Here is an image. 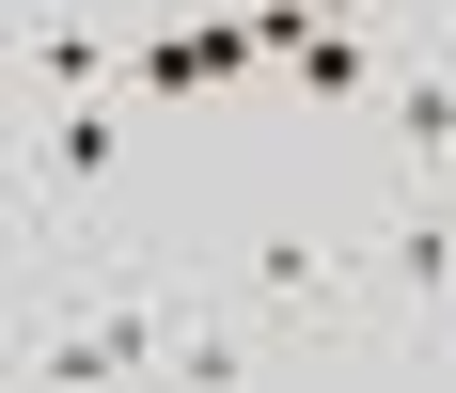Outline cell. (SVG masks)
I'll return each mask as SVG.
<instances>
[{
	"label": "cell",
	"mask_w": 456,
	"mask_h": 393,
	"mask_svg": "<svg viewBox=\"0 0 456 393\" xmlns=\"http://www.w3.org/2000/svg\"><path fill=\"white\" fill-rule=\"evenodd\" d=\"M394 127H410L425 158H456V79H410V94H394Z\"/></svg>",
	"instance_id": "52a82bcc"
},
{
	"label": "cell",
	"mask_w": 456,
	"mask_h": 393,
	"mask_svg": "<svg viewBox=\"0 0 456 393\" xmlns=\"http://www.w3.org/2000/svg\"><path fill=\"white\" fill-rule=\"evenodd\" d=\"M394 283L441 299V283H456V220H394Z\"/></svg>",
	"instance_id": "5b68a950"
},
{
	"label": "cell",
	"mask_w": 456,
	"mask_h": 393,
	"mask_svg": "<svg viewBox=\"0 0 456 393\" xmlns=\"http://www.w3.org/2000/svg\"><path fill=\"white\" fill-rule=\"evenodd\" d=\"M299 79H315V94H362V32H346V16H330V32L299 47Z\"/></svg>",
	"instance_id": "ba28073f"
},
{
	"label": "cell",
	"mask_w": 456,
	"mask_h": 393,
	"mask_svg": "<svg viewBox=\"0 0 456 393\" xmlns=\"http://www.w3.org/2000/svg\"><path fill=\"white\" fill-rule=\"evenodd\" d=\"M174 378H252V347H236L221 315H174Z\"/></svg>",
	"instance_id": "8992f818"
},
{
	"label": "cell",
	"mask_w": 456,
	"mask_h": 393,
	"mask_svg": "<svg viewBox=\"0 0 456 393\" xmlns=\"http://www.w3.org/2000/svg\"><path fill=\"white\" fill-rule=\"evenodd\" d=\"M236 63H268V47H252V16H189V32H158V47H142V79H158V94L236 79Z\"/></svg>",
	"instance_id": "6da1fadb"
},
{
	"label": "cell",
	"mask_w": 456,
	"mask_h": 393,
	"mask_svg": "<svg viewBox=\"0 0 456 393\" xmlns=\"http://www.w3.org/2000/svg\"><path fill=\"white\" fill-rule=\"evenodd\" d=\"M252 299H268V315L330 299V252H315V236H268V252H252Z\"/></svg>",
	"instance_id": "3957f363"
},
{
	"label": "cell",
	"mask_w": 456,
	"mask_h": 393,
	"mask_svg": "<svg viewBox=\"0 0 456 393\" xmlns=\"http://www.w3.org/2000/svg\"><path fill=\"white\" fill-rule=\"evenodd\" d=\"M32 79L47 94H94V79H110V32H94V16H47V32H32Z\"/></svg>",
	"instance_id": "7a4b0ae2"
},
{
	"label": "cell",
	"mask_w": 456,
	"mask_h": 393,
	"mask_svg": "<svg viewBox=\"0 0 456 393\" xmlns=\"http://www.w3.org/2000/svg\"><path fill=\"white\" fill-rule=\"evenodd\" d=\"M47 158H63V174H110V158H126V127H110V111H94V94H63V127H47Z\"/></svg>",
	"instance_id": "277c9868"
}]
</instances>
